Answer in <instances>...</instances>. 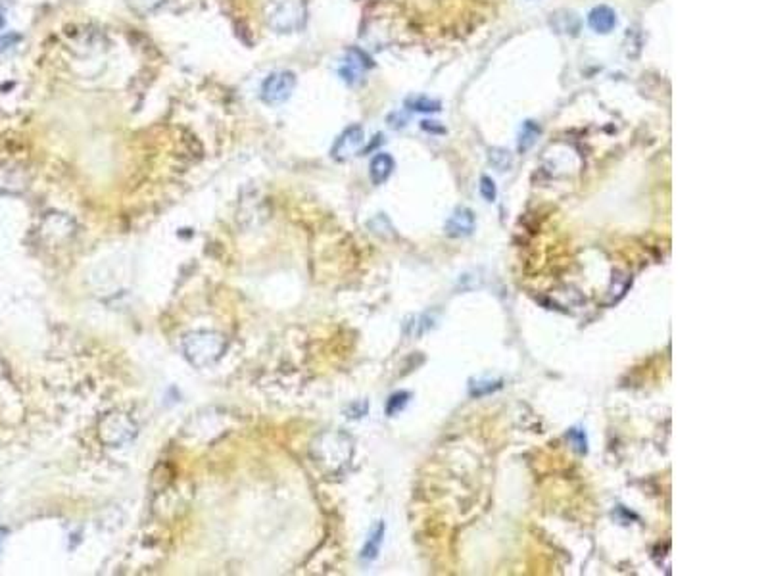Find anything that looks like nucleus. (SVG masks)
Masks as SVG:
<instances>
[{
  "mask_svg": "<svg viewBox=\"0 0 768 576\" xmlns=\"http://www.w3.org/2000/svg\"><path fill=\"white\" fill-rule=\"evenodd\" d=\"M227 352V338L216 330H192L183 338V353L191 365L206 369L216 365Z\"/></svg>",
  "mask_w": 768,
  "mask_h": 576,
  "instance_id": "1",
  "label": "nucleus"
},
{
  "mask_svg": "<svg viewBox=\"0 0 768 576\" xmlns=\"http://www.w3.org/2000/svg\"><path fill=\"white\" fill-rule=\"evenodd\" d=\"M265 24L277 33H296L305 25V0H265Z\"/></svg>",
  "mask_w": 768,
  "mask_h": 576,
  "instance_id": "2",
  "label": "nucleus"
},
{
  "mask_svg": "<svg viewBox=\"0 0 768 576\" xmlns=\"http://www.w3.org/2000/svg\"><path fill=\"white\" fill-rule=\"evenodd\" d=\"M138 432L136 423L121 411H112L98 424V436L110 448H120L133 440Z\"/></svg>",
  "mask_w": 768,
  "mask_h": 576,
  "instance_id": "3",
  "label": "nucleus"
},
{
  "mask_svg": "<svg viewBox=\"0 0 768 576\" xmlns=\"http://www.w3.org/2000/svg\"><path fill=\"white\" fill-rule=\"evenodd\" d=\"M312 454L319 465L336 469L350 457V442L342 434H323L313 444Z\"/></svg>",
  "mask_w": 768,
  "mask_h": 576,
  "instance_id": "4",
  "label": "nucleus"
},
{
  "mask_svg": "<svg viewBox=\"0 0 768 576\" xmlns=\"http://www.w3.org/2000/svg\"><path fill=\"white\" fill-rule=\"evenodd\" d=\"M296 88V75L292 72H273L262 85V100L267 106L285 104Z\"/></svg>",
  "mask_w": 768,
  "mask_h": 576,
  "instance_id": "5",
  "label": "nucleus"
},
{
  "mask_svg": "<svg viewBox=\"0 0 768 576\" xmlns=\"http://www.w3.org/2000/svg\"><path fill=\"white\" fill-rule=\"evenodd\" d=\"M363 144H365V133H363V127H360V125H352V127H348L342 133V135L338 136V141L335 143V146H333V158L338 161H344V160H350L352 156H355V154L360 152L361 148H363Z\"/></svg>",
  "mask_w": 768,
  "mask_h": 576,
  "instance_id": "6",
  "label": "nucleus"
},
{
  "mask_svg": "<svg viewBox=\"0 0 768 576\" xmlns=\"http://www.w3.org/2000/svg\"><path fill=\"white\" fill-rule=\"evenodd\" d=\"M446 234L451 239H463L474 231V214L469 208H457L446 221Z\"/></svg>",
  "mask_w": 768,
  "mask_h": 576,
  "instance_id": "7",
  "label": "nucleus"
},
{
  "mask_svg": "<svg viewBox=\"0 0 768 576\" xmlns=\"http://www.w3.org/2000/svg\"><path fill=\"white\" fill-rule=\"evenodd\" d=\"M588 25H590L595 33L607 35V33H611L616 27L615 10L609 8V6H595V8L588 14Z\"/></svg>",
  "mask_w": 768,
  "mask_h": 576,
  "instance_id": "8",
  "label": "nucleus"
},
{
  "mask_svg": "<svg viewBox=\"0 0 768 576\" xmlns=\"http://www.w3.org/2000/svg\"><path fill=\"white\" fill-rule=\"evenodd\" d=\"M27 189V177L24 169L14 166H0V191L22 192Z\"/></svg>",
  "mask_w": 768,
  "mask_h": 576,
  "instance_id": "9",
  "label": "nucleus"
},
{
  "mask_svg": "<svg viewBox=\"0 0 768 576\" xmlns=\"http://www.w3.org/2000/svg\"><path fill=\"white\" fill-rule=\"evenodd\" d=\"M394 168V158L390 154H376L375 158L371 160V166H369V177L373 184H383L384 181H388V177L392 175Z\"/></svg>",
  "mask_w": 768,
  "mask_h": 576,
  "instance_id": "10",
  "label": "nucleus"
},
{
  "mask_svg": "<svg viewBox=\"0 0 768 576\" xmlns=\"http://www.w3.org/2000/svg\"><path fill=\"white\" fill-rule=\"evenodd\" d=\"M367 65H369V60L365 58V54H361L360 50H350L344 60V67L340 70V75H342L344 81H348V83H355V79L360 77L361 72H363Z\"/></svg>",
  "mask_w": 768,
  "mask_h": 576,
  "instance_id": "11",
  "label": "nucleus"
},
{
  "mask_svg": "<svg viewBox=\"0 0 768 576\" xmlns=\"http://www.w3.org/2000/svg\"><path fill=\"white\" fill-rule=\"evenodd\" d=\"M384 532H386L384 522H376L375 527H373V530L369 532L367 542H365L363 550H361V559L365 561V563H371V561H375L376 557H378V553H381V545H383V540H384Z\"/></svg>",
  "mask_w": 768,
  "mask_h": 576,
  "instance_id": "12",
  "label": "nucleus"
},
{
  "mask_svg": "<svg viewBox=\"0 0 768 576\" xmlns=\"http://www.w3.org/2000/svg\"><path fill=\"white\" fill-rule=\"evenodd\" d=\"M406 106H408L409 110H413V112H421V113L440 112V108H442V104L438 102V100H432V98H429V96H413V98H408Z\"/></svg>",
  "mask_w": 768,
  "mask_h": 576,
  "instance_id": "13",
  "label": "nucleus"
},
{
  "mask_svg": "<svg viewBox=\"0 0 768 576\" xmlns=\"http://www.w3.org/2000/svg\"><path fill=\"white\" fill-rule=\"evenodd\" d=\"M538 135H540V127H538L536 123H534V121H525L519 135V152H527V150H530V148H532V144L536 143Z\"/></svg>",
  "mask_w": 768,
  "mask_h": 576,
  "instance_id": "14",
  "label": "nucleus"
},
{
  "mask_svg": "<svg viewBox=\"0 0 768 576\" xmlns=\"http://www.w3.org/2000/svg\"><path fill=\"white\" fill-rule=\"evenodd\" d=\"M488 161L492 163V168H496L497 171H507V169L513 168V154L505 148H490L488 150Z\"/></svg>",
  "mask_w": 768,
  "mask_h": 576,
  "instance_id": "15",
  "label": "nucleus"
},
{
  "mask_svg": "<svg viewBox=\"0 0 768 576\" xmlns=\"http://www.w3.org/2000/svg\"><path fill=\"white\" fill-rule=\"evenodd\" d=\"M409 398H411V394H409V392L392 394V396L388 398V401H386V415L394 417L396 413H400L401 409L408 406Z\"/></svg>",
  "mask_w": 768,
  "mask_h": 576,
  "instance_id": "16",
  "label": "nucleus"
},
{
  "mask_svg": "<svg viewBox=\"0 0 768 576\" xmlns=\"http://www.w3.org/2000/svg\"><path fill=\"white\" fill-rule=\"evenodd\" d=\"M166 0H129V6L138 16H148L154 10H158Z\"/></svg>",
  "mask_w": 768,
  "mask_h": 576,
  "instance_id": "17",
  "label": "nucleus"
},
{
  "mask_svg": "<svg viewBox=\"0 0 768 576\" xmlns=\"http://www.w3.org/2000/svg\"><path fill=\"white\" fill-rule=\"evenodd\" d=\"M480 194H482V198L486 202H494L496 200V196H497V189H496V183L490 179V177L486 175H482L480 177Z\"/></svg>",
  "mask_w": 768,
  "mask_h": 576,
  "instance_id": "18",
  "label": "nucleus"
},
{
  "mask_svg": "<svg viewBox=\"0 0 768 576\" xmlns=\"http://www.w3.org/2000/svg\"><path fill=\"white\" fill-rule=\"evenodd\" d=\"M567 438L573 442V446H575L580 454H586V451H588V440H586L584 431H580V429H570L567 434Z\"/></svg>",
  "mask_w": 768,
  "mask_h": 576,
  "instance_id": "19",
  "label": "nucleus"
},
{
  "mask_svg": "<svg viewBox=\"0 0 768 576\" xmlns=\"http://www.w3.org/2000/svg\"><path fill=\"white\" fill-rule=\"evenodd\" d=\"M499 386H502V381H496V383L486 381V383H479L477 386H471V394L472 396H484V394H490V392H494V390H497Z\"/></svg>",
  "mask_w": 768,
  "mask_h": 576,
  "instance_id": "20",
  "label": "nucleus"
},
{
  "mask_svg": "<svg viewBox=\"0 0 768 576\" xmlns=\"http://www.w3.org/2000/svg\"><path fill=\"white\" fill-rule=\"evenodd\" d=\"M346 413H355V415H353L355 419H358V417H363L365 413H367V403H365V401H361V403H352Z\"/></svg>",
  "mask_w": 768,
  "mask_h": 576,
  "instance_id": "21",
  "label": "nucleus"
},
{
  "mask_svg": "<svg viewBox=\"0 0 768 576\" xmlns=\"http://www.w3.org/2000/svg\"><path fill=\"white\" fill-rule=\"evenodd\" d=\"M4 536H6V528H0V542L4 540Z\"/></svg>",
  "mask_w": 768,
  "mask_h": 576,
  "instance_id": "22",
  "label": "nucleus"
}]
</instances>
